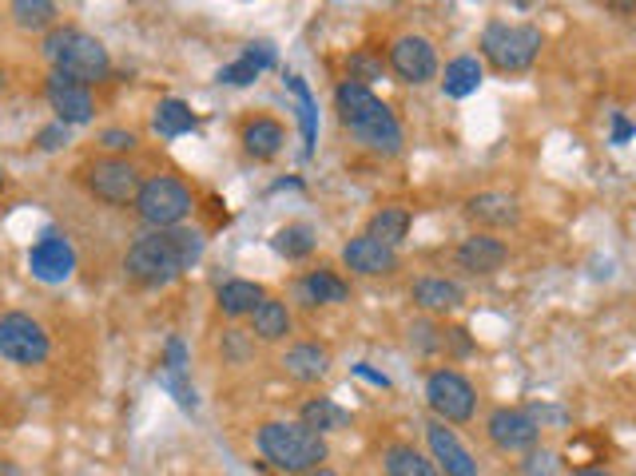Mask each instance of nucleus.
<instances>
[{"instance_id":"obj_30","label":"nucleus","mask_w":636,"mask_h":476,"mask_svg":"<svg viewBox=\"0 0 636 476\" xmlns=\"http://www.w3.org/2000/svg\"><path fill=\"white\" fill-rule=\"evenodd\" d=\"M315 227H307V223H291V227H283V230H274V238H271V247H274V254H283L286 262H303L315 250Z\"/></svg>"},{"instance_id":"obj_26","label":"nucleus","mask_w":636,"mask_h":476,"mask_svg":"<svg viewBox=\"0 0 636 476\" xmlns=\"http://www.w3.org/2000/svg\"><path fill=\"white\" fill-rule=\"evenodd\" d=\"M298 421L307 425L310 433L327 437V433H334V429H346V425H351V413L342 409L339 401H330V397H310L307 405H303V413H298Z\"/></svg>"},{"instance_id":"obj_6","label":"nucleus","mask_w":636,"mask_h":476,"mask_svg":"<svg viewBox=\"0 0 636 476\" xmlns=\"http://www.w3.org/2000/svg\"><path fill=\"white\" fill-rule=\"evenodd\" d=\"M136 215L155 230H176L187 215H191V191H187L179 179L172 175H152V179H143L140 183V195H136Z\"/></svg>"},{"instance_id":"obj_16","label":"nucleus","mask_w":636,"mask_h":476,"mask_svg":"<svg viewBox=\"0 0 636 476\" xmlns=\"http://www.w3.org/2000/svg\"><path fill=\"white\" fill-rule=\"evenodd\" d=\"M466 218L485 230L514 227L517 218H521V206H517L514 195H505V191H478V195L466 199Z\"/></svg>"},{"instance_id":"obj_11","label":"nucleus","mask_w":636,"mask_h":476,"mask_svg":"<svg viewBox=\"0 0 636 476\" xmlns=\"http://www.w3.org/2000/svg\"><path fill=\"white\" fill-rule=\"evenodd\" d=\"M485 437L502 449V453H529V449H538L541 441V425L533 421V413L529 409H502L490 413V421H485Z\"/></svg>"},{"instance_id":"obj_28","label":"nucleus","mask_w":636,"mask_h":476,"mask_svg":"<svg viewBox=\"0 0 636 476\" xmlns=\"http://www.w3.org/2000/svg\"><path fill=\"white\" fill-rule=\"evenodd\" d=\"M271 64H274L271 44H251V52H243L235 64L220 68V84H235V87L255 84V80H259V72H263V68H271Z\"/></svg>"},{"instance_id":"obj_39","label":"nucleus","mask_w":636,"mask_h":476,"mask_svg":"<svg viewBox=\"0 0 636 476\" xmlns=\"http://www.w3.org/2000/svg\"><path fill=\"white\" fill-rule=\"evenodd\" d=\"M160 369H167V373H187V349H184V342L179 337H172L167 342V357H164V366Z\"/></svg>"},{"instance_id":"obj_23","label":"nucleus","mask_w":636,"mask_h":476,"mask_svg":"<svg viewBox=\"0 0 636 476\" xmlns=\"http://www.w3.org/2000/svg\"><path fill=\"white\" fill-rule=\"evenodd\" d=\"M263 298H267V290L251 278H231V282H223L220 294H215L223 318H251L255 306L263 302Z\"/></svg>"},{"instance_id":"obj_44","label":"nucleus","mask_w":636,"mask_h":476,"mask_svg":"<svg viewBox=\"0 0 636 476\" xmlns=\"http://www.w3.org/2000/svg\"><path fill=\"white\" fill-rule=\"evenodd\" d=\"M0 476H21V468L9 465V461H0Z\"/></svg>"},{"instance_id":"obj_34","label":"nucleus","mask_w":636,"mask_h":476,"mask_svg":"<svg viewBox=\"0 0 636 476\" xmlns=\"http://www.w3.org/2000/svg\"><path fill=\"white\" fill-rule=\"evenodd\" d=\"M561 473V456L553 449H529L526 461H521V476H557Z\"/></svg>"},{"instance_id":"obj_1","label":"nucleus","mask_w":636,"mask_h":476,"mask_svg":"<svg viewBox=\"0 0 636 476\" xmlns=\"http://www.w3.org/2000/svg\"><path fill=\"white\" fill-rule=\"evenodd\" d=\"M203 254V235L199 230H152V235L136 238L128 247V259H123V271L128 278H136L140 286H167L176 282L184 271H191Z\"/></svg>"},{"instance_id":"obj_37","label":"nucleus","mask_w":636,"mask_h":476,"mask_svg":"<svg viewBox=\"0 0 636 476\" xmlns=\"http://www.w3.org/2000/svg\"><path fill=\"white\" fill-rule=\"evenodd\" d=\"M136 143H140V140H136V131H123V128H108L104 135H99V147H104V152H111V155L132 152Z\"/></svg>"},{"instance_id":"obj_19","label":"nucleus","mask_w":636,"mask_h":476,"mask_svg":"<svg viewBox=\"0 0 636 476\" xmlns=\"http://www.w3.org/2000/svg\"><path fill=\"white\" fill-rule=\"evenodd\" d=\"M286 378L303 381V385H315L330 373V349L318 346V342H295V346L283 354Z\"/></svg>"},{"instance_id":"obj_3","label":"nucleus","mask_w":636,"mask_h":476,"mask_svg":"<svg viewBox=\"0 0 636 476\" xmlns=\"http://www.w3.org/2000/svg\"><path fill=\"white\" fill-rule=\"evenodd\" d=\"M259 453L271 461V468L286 476H307L322 468L330 456L327 437L310 433L303 421H267L259 429Z\"/></svg>"},{"instance_id":"obj_38","label":"nucleus","mask_w":636,"mask_h":476,"mask_svg":"<svg viewBox=\"0 0 636 476\" xmlns=\"http://www.w3.org/2000/svg\"><path fill=\"white\" fill-rule=\"evenodd\" d=\"M64 143H68V123H60V119L36 135V147H40V152H56V147H64Z\"/></svg>"},{"instance_id":"obj_45","label":"nucleus","mask_w":636,"mask_h":476,"mask_svg":"<svg viewBox=\"0 0 636 476\" xmlns=\"http://www.w3.org/2000/svg\"><path fill=\"white\" fill-rule=\"evenodd\" d=\"M307 476H339V473H330V468L322 465V468H315V473H307Z\"/></svg>"},{"instance_id":"obj_29","label":"nucleus","mask_w":636,"mask_h":476,"mask_svg":"<svg viewBox=\"0 0 636 476\" xmlns=\"http://www.w3.org/2000/svg\"><path fill=\"white\" fill-rule=\"evenodd\" d=\"M152 128H155V135H164V140H179L187 131H196V111L187 108L184 99H160V104H155V116H152Z\"/></svg>"},{"instance_id":"obj_8","label":"nucleus","mask_w":636,"mask_h":476,"mask_svg":"<svg viewBox=\"0 0 636 476\" xmlns=\"http://www.w3.org/2000/svg\"><path fill=\"white\" fill-rule=\"evenodd\" d=\"M426 405L446 425H466L478 413V390L458 369H434L426 378Z\"/></svg>"},{"instance_id":"obj_42","label":"nucleus","mask_w":636,"mask_h":476,"mask_svg":"<svg viewBox=\"0 0 636 476\" xmlns=\"http://www.w3.org/2000/svg\"><path fill=\"white\" fill-rule=\"evenodd\" d=\"M354 373H358V378H366L370 385H378V390H390V381H386L382 373H374L370 366H354Z\"/></svg>"},{"instance_id":"obj_27","label":"nucleus","mask_w":636,"mask_h":476,"mask_svg":"<svg viewBox=\"0 0 636 476\" xmlns=\"http://www.w3.org/2000/svg\"><path fill=\"white\" fill-rule=\"evenodd\" d=\"M366 235L378 238V242H386V247H402L410 235V211L407 206H382V211H374L370 223H366Z\"/></svg>"},{"instance_id":"obj_31","label":"nucleus","mask_w":636,"mask_h":476,"mask_svg":"<svg viewBox=\"0 0 636 476\" xmlns=\"http://www.w3.org/2000/svg\"><path fill=\"white\" fill-rule=\"evenodd\" d=\"M12 16H16V24H21L24 33H45L56 21V4L52 0H16Z\"/></svg>"},{"instance_id":"obj_7","label":"nucleus","mask_w":636,"mask_h":476,"mask_svg":"<svg viewBox=\"0 0 636 476\" xmlns=\"http://www.w3.org/2000/svg\"><path fill=\"white\" fill-rule=\"evenodd\" d=\"M48 354H52V342H48V330L36 322L33 314H0V357L12 361V366H45Z\"/></svg>"},{"instance_id":"obj_10","label":"nucleus","mask_w":636,"mask_h":476,"mask_svg":"<svg viewBox=\"0 0 636 476\" xmlns=\"http://www.w3.org/2000/svg\"><path fill=\"white\" fill-rule=\"evenodd\" d=\"M390 68H394V76L402 84H429V80L438 76V52H434V44L426 36L417 33H402L390 40V52H386Z\"/></svg>"},{"instance_id":"obj_20","label":"nucleus","mask_w":636,"mask_h":476,"mask_svg":"<svg viewBox=\"0 0 636 476\" xmlns=\"http://www.w3.org/2000/svg\"><path fill=\"white\" fill-rule=\"evenodd\" d=\"M298 298L307 306H342L351 298V282L334 271H307L298 278Z\"/></svg>"},{"instance_id":"obj_41","label":"nucleus","mask_w":636,"mask_h":476,"mask_svg":"<svg viewBox=\"0 0 636 476\" xmlns=\"http://www.w3.org/2000/svg\"><path fill=\"white\" fill-rule=\"evenodd\" d=\"M633 131H636V128L628 123L625 116H616V119H613V143H625L628 135H633Z\"/></svg>"},{"instance_id":"obj_12","label":"nucleus","mask_w":636,"mask_h":476,"mask_svg":"<svg viewBox=\"0 0 636 476\" xmlns=\"http://www.w3.org/2000/svg\"><path fill=\"white\" fill-rule=\"evenodd\" d=\"M28 271H33L36 282L60 286V282H68L72 278V271H76V250H72V242H68L64 235L45 230L40 242L28 250Z\"/></svg>"},{"instance_id":"obj_25","label":"nucleus","mask_w":636,"mask_h":476,"mask_svg":"<svg viewBox=\"0 0 636 476\" xmlns=\"http://www.w3.org/2000/svg\"><path fill=\"white\" fill-rule=\"evenodd\" d=\"M291 325L295 322H291L286 302H279V298H263L251 314V337H259V342H283V337L291 334Z\"/></svg>"},{"instance_id":"obj_24","label":"nucleus","mask_w":636,"mask_h":476,"mask_svg":"<svg viewBox=\"0 0 636 476\" xmlns=\"http://www.w3.org/2000/svg\"><path fill=\"white\" fill-rule=\"evenodd\" d=\"M482 80H485V68L478 56H454L450 64H446V72H441V92L450 99H466L482 87Z\"/></svg>"},{"instance_id":"obj_35","label":"nucleus","mask_w":636,"mask_h":476,"mask_svg":"<svg viewBox=\"0 0 636 476\" xmlns=\"http://www.w3.org/2000/svg\"><path fill=\"white\" fill-rule=\"evenodd\" d=\"M410 346L417 354H434V349L446 346V330H438L434 322H414L410 325Z\"/></svg>"},{"instance_id":"obj_43","label":"nucleus","mask_w":636,"mask_h":476,"mask_svg":"<svg viewBox=\"0 0 636 476\" xmlns=\"http://www.w3.org/2000/svg\"><path fill=\"white\" fill-rule=\"evenodd\" d=\"M569 476H613V473H604V468H573Z\"/></svg>"},{"instance_id":"obj_21","label":"nucleus","mask_w":636,"mask_h":476,"mask_svg":"<svg viewBox=\"0 0 636 476\" xmlns=\"http://www.w3.org/2000/svg\"><path fill=\"white\" fill-rule=\"evenodd\" d=\"M243 152L251 155V159H274V155L283 152V143H286V131H283V123L279 119H267V116H259V119H251V123H243Z\"/></svg>"},{"instance_id":"obj_4","label":"nucleus","mask_w":636,"mask_h":476,"mask_svg":"<svg viewBox=\"0 0 636 476\" xmlns=\"http://www.w3.org/2000/svg\"><path fill=\"white\" fill-rule=\"evenodd\" d=\"M45 56L52 60L56 76L76 80V84H84V87L108 80V72H111L108 48H104L96 36L80 33V28H52V33L45 36Z\"/></svg>"},{"instance_id":"obj_32","label":"nucleus","mask_w":636,"mask_h":476,"mask_svg":"<svg viewBox=\"0 0 636 476\" xmlns=\"http://www.w3.org/2000/svg\"><path fill=\"white\" fill-rule=\"evenodd\" d=\"M286 87L298 96V116H303V140H307V152H315V135H318V123H315V96H310V87L303 84V76H286Z\"/></svg>"},{"instance_id":"obj_9","label":"nucleus","mask_w":636,"mask_h":476,"mask_svg":"<svg viewBox=\"0 0 636 476\" xmlns=\"http://www.w3.org/2000/svg\"><path fill=\"white\" fill-rule=\"evenodd\" d=\"M140 183L143 179L136 171V163L120 159V155H99V159H92L84 167V187H89L99 203H111V206L136 203Z\"/></svg>"},{"instance_id":"obj_5","label":"nucleus","mask_w":636,"mask_h":476,"mask_svg":"<svg viewBox=\"0 0 636 476\" xmlns=\"http://www.w3.org/2000/svg\"><path fill=\"white\" fill-rule=\"evenodd\" d=\"M541 44H545V36H541L538 24L494 21L482 33V56L494 64V72L517 76V72H529V68L538 64Z\"/></svg>"},{"instance_id":"obj_33","label":"nucleus","mask_w":636,"mask_h":476,"mask_svg":"<svg viewBox=\"0 0 636 476\" xmlns=\"http://www.w3.org/2000/svg\"><path fill=\"white\" fill-rule=\"evenodd\" d=\"M346 72H351V84L370 87L374 80H382V60L370 52H354L351 60H346Z\"/></svg>"},{"instance_id":"obj_14","label":"nucleus","mask_w":636,"mask_h":476,"mask_svg":"<svg viewBox=\"0 0 636 476\" xmlns=\"http://www.w3.org/2000/svg\"><path fill=\"white\" fill-rule=\"evenodd\" d=\"M342 262H346V271L358 274V278H386V274L398 271V250L386 247V242H378V238H370V235H358L342 247Z\"/></svg>"},{"instance_id":"obj_13","label":"nucleus","mask_w":636,"mask_h":476,"mask_svg":"<svg viewBox=\"0 0 636 476\" xmlns=\"http://www.w3.org/2000/svg\"><path fill=\"white\" fill-rule=\"evenodd\" d=\"M426 444H429V453H434V465L441 468V476H478L473 453L458 441V433H454L446 421L434 417V421L426 425Z\"/></svg>"},{"instance_id":"obj_22","label":"nucleus","mask_w":636,"mask_h":476,"mask_svg":"<svg viewBox=\"0 0 636 476\" xmlns=\"http://www.w3.org/2000/svg\"><path fill=\"white\" fill-rule=\"evenodd\" d=\"M382 468L386 476H441V468L434 465V456H426L422 449L407 441H394L382 449Z\"/></svg>"},{"instance_id":"obj_17","label":"nucleus","mask_w":636,"mask_h":476,"mask_svg":"<svg viewBox=\"0 0 636 476\" xmlns=\"http://www.w3.org/2000/svg\"><path fill=\"white\" fill-rule=\"evenodd\" d=\"M505 259H509V247H505L502 238L485 235V230L461 238L458 247V266L470 274H497L505 266Z\"/></svg>"},{"instance_id":"obj_2","label":"nucleus","mask_w":636,"mask_h":476,"mask_svg":"<svg viewBox=\"0 0 636 476\" xmlns=\"http://www.w3.org/2000/svg\"><path fill=\"white\" fill-rule=\"evenodd\" d=\"M334 111H339L342 128L351 131L366 152L382 155V159H394V155L402 152V143H407L402 123H398L394 111L386 108L382 99L374 96L370 87L342 80V84L334 87Z\"/></svg>"},{"instance_id":"obj_15","label":"nucleus","mask_w":636,"mask_h":476,"mask_svg":"<svg viewBox=\"0 0 636 476\" xmlns=\"http://www.w3.org/2000/svg\"><path fill=\"white\" fill-rule=\"evenodd\" d=\"M45 96H48V108L56 111V119H60V123H68V128H76V123H89L92 111H96L89 87L76 84V80H68V76H56V72L48 76Z\"/></svg>"},{"instance_id":"obj_18","label":"nucleus","mask_w":636,"mask_h":476,"mask_svg":"<svg viewBox=\"0 0 636 476\" xmlns=\"http://www.w3.org/2000/svg\"><path fill=\"white\" fill-rule=\"evenodd\" d=\"M410 298H414L417 310H426V314H454V310H461V302H466V290L450 278L426 274V278H417L414 286H410Z\"/></svg>"},{"instance_id":"obj_36","label":"nucleus","mask_w":636,"mask_h":476,"mask_svg":"<svg viewBox=\"0 0 636 476\" xmlns=\"http://www.w3.org/2000/svg\"><path fill=\"white\" fill-rule=\"evenodd\" d=\"M155 378H160V385H164V390L172 393V397H176L184 409H196V390H191V385L184 381V373H167V369H160Z\"/></svg>"},{"instance_id":"obj_40","label":"nucleus","mask_w":636,"mask_h":476,"mask_svg":"<svg viewBox=\"0 0 636 476\" xmlns=\"http://www.w3.org/2000/svg\"><path fill=\"white\" fill-rule=\"evenodd\" d=\"M247 337L251 334H243V330H227V337H223V349H227V357L231 361H243V357H247Z\"/></svg>"}]
</instances>
